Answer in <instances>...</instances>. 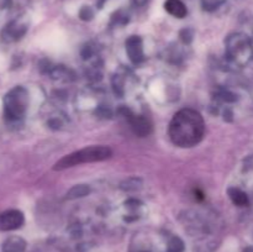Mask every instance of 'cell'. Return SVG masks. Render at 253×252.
I'll use <instances>...</instances> for the list:
<instances>
[{
	"label": "cell",
	"mask_w": 253,
	"mask_h": 252,
	"mask_svg": "<svg viewBox=\"0 0 253 252\" xmlns=\"http://www.w3.org/2000/svg\"><path fill=\"white\" fill-rule=\"evenodd\" d=\"M184 242L180 237L173 236L172 239L168 241L167 245V252H184Z\"/></svg>",
	"instance_id": "5bb4252c"
},
{
	"label": "cell",
	"mask_w": 253,
	"mask_h": 252,
	"mask_svg": "<svg viewBox=\"0 0 253 252\" xmlns=\"http://www.w3.org/2000/svg\"><path fill=\"white\" fill-rule=\"evenodd\" d=\"M113 156V150L108 146H89L82 150L72 152L54 163V170H63L83 163L101 162Z\"/></svg>",
	"instance_id": "7a4b0ae2"
},
{
	"label": "cell",
	"mask_w": 253,
	"mask_h": 252,
	"mask_svg": "<svg viewBox=\"0 0 253 252\" xmlns=\"http://www.w3.org/2000/svg\"><path fill=\"white\" fill-rule=\"evenodd\" d=\"M148 1H150V0H131V2L137 7L145 6V5L148 4Z\"/></svg>",
	"instance_id": "d6986e66"
},
{
	"label": "cell",
	"mask_w": 253,
	"mask_h": 252,
	"mask_svg": "<svg viewBox=\"0 0 253 252\" xmlns=\"http://www.w3.org/2000/svg\"><path fill=\"white\" fill-rule=\"evenodd\" d=\"M193 37H194V32L192 29H184L180 31V40H182L184 43H189L192 42Z\"/></svg>",
	"instance_id": "ac0fdd59"
},
{
	"label": "cell",
	"mask_w": 253,
	"mask_h": 252,
	"mask_svg": "<svg viewBox=\"0 0 253 252\" xmlns=\"http://www.w3.org/2000/svg\"><path fill=\"white\" fill-rule=\"evenodd\" d=\"M224 4V0H202V6L205 11H215Z\"/></svg>",
	"instance_id": "9a60e30c"
},
{
	"label": "cell",
	"mask_w": 253,
	"mask_h": 252,
	"mask_svg": "<svg viewBox=\"0 0 253 252\" xmlns=\"http://www.w3.org/2000/svg\"><path fill=\"white\" fill-rule=\"evenodd\" d=\"M142 184L143 183L141 178L131 177V178H127V179H125L124 182H121L120 189L127 193L137 192V190H140L141 188H142Z\"/></svg>",
	"instance_id": "4fadbf2b"
},
{
	"label": "cell",
	"mask_w": 253,
	"mask_h": 252,
	"mask_svg": "<svg viewBox=\"0 0 253 252\" xmlns=\"http://www.w3.org/2000/svg\"><path fill=\"white\" fill-rule=\"evenodd\" d=\"M244 252H253V246H249L244 250Z\"/></svg>",
	"instance_id": "7402d4cb"
},
{
	"label": "cell",
	"mask_w": 253,
	"mask_h": 252,
	"mask_svg": "<svg viewBox=\"0 0 253 252\" xmlns=\"http://www.w3.org/2000/svg\"><path fill=\"white\" fill-rule=\"evenodd\" d=\"M29 108V91L25 86L17 85L10 89L4 96V115L9 121H19Z\"/></svg>",
	"instance_id": "277c9868"
},
{
	"label": "cell",
	"mask_w": 253,
	"mask_h": 252,
	"mask_svg": "<svg viewBox=\"0 0 253 252\" xmlns=\"http://www.w3.org/2000/svg\"><path fill=\"white\" fill-rule=\"evenodd\" d=\"M94 17V10L91 9L88 5H84L79 10V19L83 20V21H90Z\"/></svg>",
	"instance_id": "2e32d148"
},
{
	"label": "cell",
	"mask_w": 253,
	"mask_h": 252,
	"mask_svg": "<svg viewBox=\"0 0 253 252\" xmlns=\"http://www.w3.org/2000/svg\"><path fill=\"white\" fill-rule=\"evenodd\" d=\"M165 9L168 14L177 17V19H183L188 14L187 6L182 0H166Z\"/></svg>",
	"instance_id": "9c48e42d"
},
{
	"label": "cell",
	"mask_w": 253,
	"mask_h": 252,
	"mask_svg": "<svg viewBox=\"0 0 253 252\" xmlns=\"http://www.w3.org/2000/svg\"><path fill=\"white\" fill-rule=\"evenodd\" d=\"M126 52L133 64H140L145 59L142 39L140 36H130L126 40Z\"/></svg>",
	"instance_id": "ba28073f"
},
{
	"label": "cell",
	"mask_w": 253,
	"mask_h": 252,
	"mask_svg": "<svg viewBox=\"0 0 253 252\" xmlns=\"http://www.w3.org/2000/svg\"><path fill=\"white\" fill-rule=\"evenodd\" d=\"M250 91H251V95H252V98H253V83L251 84V88H250Z\"/></svg>",
	"instance_id": "603a6c76"
},
{
	"label": "cell",
	"mask_w": 253,
	"mask_h": 252,
	"mask_svg": "<svg viewBox=\"0 0 253 252\" xmlns=\"http://www.w3.org/2000/svg\"><path fill=\"white\" fill-rule=\"evenodd\" d=\"M168 135L173 145L178 147H194L205 135L204 119L194 109H182L170 120Z\"/></svg>",
	"instance_id": "6da1fadb"
},
{
	"label": "cell",
	"mask_w": 253,
	"mask_h": 252,
	"mask_svg": "<svg viewBox=\"0 0 253 252\" xmlns=\"http://www.w3.org/2000/svg\"><path fill=\"white\" fill-rule=\"evenodd\" d=\"M217 100L222 101V103H232V101L236 100V95L234 93H231L230 90H221L220 93H217L216 95Z\"/></svg>",
	"instance_id": "e0dca14e"
},
{
	"label": "cell",
	"mask_w": 253,
	"mask_h": 252,
	"mask_svg": "<svg viewBox=\"0 0 253 252\" xmlns=\"http://www.w3.org/2000/svg\"><path fill=\"white\" fill-rule=\"evenodd\" d=\"M106 0H96V6L99 7V9H101V7L104 6V4H105Z\"/></svg>",
	"instance_id": "44dd1931"
},
{
	"label": "cell",
	"mask_w": 253,
	"mask_h": 252,
	"mask_svg": "<svg viewBox=\"0 0 253 252\" xmlns=\"http://www.w3.org/2000/svg\"><path fill=\"white\" fill-rule=\"evenodd\" d=\"M226 52L225 57L230 64L235 67L247 66L253 58L252 41L244 32H234L226 39Z\"/></svg>",
	"instance_id": "3957f363"
},
{
	"label": "cell",
	"mask_w": 253,
	"mask_h": 252,
	"mask_svg": "<svg viewBox=\"0 0 253 252\" xmlns=\"http://www.w3.org/2000/svg\"><path fill=\"white\" fill-rule=\"evenodd\" d=\"M120 111L128 120L131 130L133 131V133L136 136H138V137H146V136H148L152 132V125H151V123L146 118H143L141 115H135L130 109L123 108Z\"/></svg>",
	"instance_id": "5b68a950"
},
{
	"label": "cell",
	"mask_w": 253,
	"mask_h": 252,
	"mask_svg": "<svg viewBox=\"0 0 253 252\" xmlns=\"http://www.w3.org/2000/svg\"><path fill=\"white\" fill-rule=\"evenodd\" d=\"M27 29H29V24L26 20L24 17H17L4 27L1 37L5 42H15L26 34Z\"/></svg>",
	"instance_id": "8992f818"
},
{
	"label": "cell",
	"mask_w": 253,
	"mask_h": 252,
	"mask_svg": "<svg viewBox=\"0 0 253 252\" xmlns=\"http://www.w3.org/2000/svg\"><path fill=\"white\" fill-rule=\"evenodd\" d=\"M11 5V0H0V11L7 9Z\"/></svg>",
	"instance_id": "ffe728a7"
},
{
	"label": "cell",
	"mask_w": 253,
	"mask_h": 252,
	"mask_svg": "<svg viewBox=\"0 0 253 252\" xmlns=\"http://www.w3.org/2000/svg\"><path fill=\"white\" fill-rule=\"evenodd\" d=\"M227 194H229L230 199L237 207H247L250 204L249 195L244 192L242 189L236 187H231L227 189Z\"/></svg>",
	"instance_id": "8fae6325"
},
{
	"label": "cell",
	"mask_w": 253,
	"mask_h": 252,
	"mask_svg": "<svg viewBox=\"0 0 253 252\" xmlns=\"http://www.w3.org/2000/svg\"><path fill=\"white\" fill-rule=\"evenodd\" d=\"M25 216L22 211L17 209L5 210L0 212V231H12L24 225Z\"/></svg>",
	"instance_id": "52a82bcc"
},
{
	"label": "cell",
	"mask_w": 253,
	"mask_h": 252,
	"mask_svg": "<svg viewBox=\"0 0 253 252\" xmlns=\"http://www.w3.org/2000/svg\"><path fill=\"white\" fill-rule=\"evenodd\" d=\"M26 241L20 236H10L2 242V252H24L26 250Z\"/></svg>",
	"instance_id": "30bf717a"
},
{
	"label": "cell",
	"mask_w": 253,
	"mask_h": 252,
	"mask_svg": "<svg viewBox=\"0 0 253 252\" xmlns=\"http://www.w3.org/2000/svg\"><path fill=\"white\" fill-rule=\"evenodd\" d=\"M89 193H90V188H89V185L77 184L68 190V193L66 194V199L68 200L79 199V198H84L86 197V195H89Z\"/></svg>",
	"instance_id": "7c38bea8"
}]
</instances>
